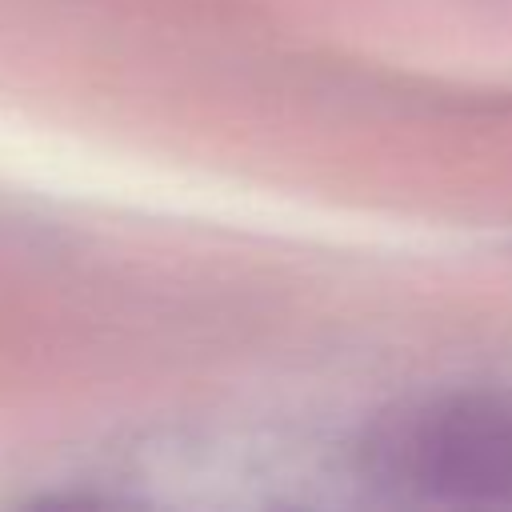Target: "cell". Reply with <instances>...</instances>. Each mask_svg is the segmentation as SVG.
Wrapping results in <instances>:
<instances>
[{
  "label": "cell",
  "mask_w": 512,
  "mask_h": 512,
  "mask_svg": "<svg viewBox=\"0 0 512 512\" xmlns=\"http://www.w3.org/2000/svg\"><path fill=\"white\" fill-rule=\"evenodd\" d=\"M380 484L432 504H512V396L456 388L380 420L368 440Z\"/></svg>",
  "instance_id": "6da1fadb"
}]
</instances>
